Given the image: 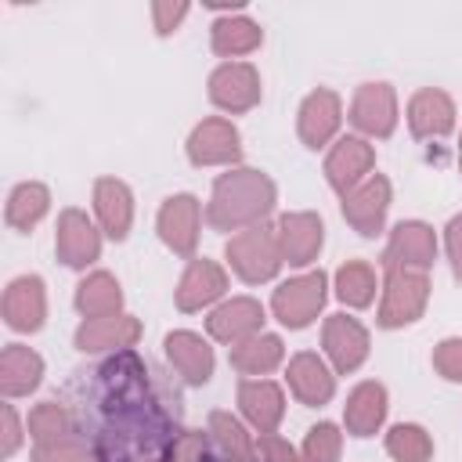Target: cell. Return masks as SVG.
<instances>
[{"label":"cell","instance_id":"obj_11","mask_svg":"<svg viewBox=\"0 0 462 462\" xmlns=\"http://www.w3.org/2000/svg\"><path fill=\"white\" fill-rule=\"evenodd\" d=\"M310 462H332V455H336V430L332 426H318L314 433H310Z\"/></svg>","mask_w":462,"mask_h":462},{"label":"cell","instance_id":"obj_2","mask_svg":"<svg viewBox=\"0 0 462 462\" xmlns=\"http://www.w3.org/2000/svg\"><path fill=\"white\" fill-rule=\"evenodd\" d=\"M321 289H325L321 274L285 285V289L278 292V300H274V303H278L282 321H285V325H303V321L321 307Z\"/></svg>","mask_w":462,"mask_h":462},{"label":"cell","instance_id":"obj_13","mask_svg":"<svg viewBox=\"0 0 462 462\" xmlns=\"http://www.w3.org/2000/svg\"><path fill=\"white\" fill-rule=\"evenodd\" d=\"M199 462H227V458H220V455H213V458H199ZM231 462H238V458H231Z\"/></svg>","mask_w":462,"mask_h":462},{"label":"cell","instance_id":"obj_8","mask_svg":"<svg viewBox=\"0 0 462 462\" xmlns=\"http://www.w3.org/2000/svg\"><path fill=\"white\" fill-rule=\"evenodd\" d=\"M242 401H245V411H249L260 426L274 422V415H278V393H274L271 386H245V390H242Z\"/></svg>","mask_w":462,"mask_h":462},{"label":"cell","instance_id":"obj_7","mask_svg":"<svg viewBox=\"0 0 462 462\" xmlns=\"http://www.w3.org/2000/svg\"><path fill=\"white\" fill-rule=\"evenodd\" d=\"M365 162H368V152L361 148V141H343V148L336 152V159H332V166H328V170H332V180H336L339 188L350 184V180L357 177L354 170L365 166Z\"/></svg>","mask_w":462,"mask_h":462},{"label":"cell","instance_id":"obj_3","mask_svg":"<svg viewBox=\"0 0 462 462\" xmlns=\"http://www.w3.org/2000/svg\"><path fill=\"white\" fill-rule=\"evenodd\" d=\"M328 346H332L336 361H339L343 368H350V365H357L361 354H365V336H361V328H357L354 321L346 325V336H343V318H339V321H332V328H328Z\"/></svg>","mask_w":462,"mask_h":462},{"label":"cell","instance_id":"obj_4","mask_svg":"<svg viewBox=\"0 0 462 462\" xmlns=\"http://www.w3.org/2000/svg\"><path fill=\"white\" fill-rule=\"evenodd\" d=\"M415 130L419 134H430V130H448L451 126V108H448V101L440 97V94H422L419 101H415Z\"/></svg>","mask_w":462,"mask_h":462},{"label":"cell","instance_id":"obj_5","mask_svg":"<svg viewBox=\"0 0 462 462\" xmlns=\"http://www.w3.org/2000/svg\"><path fill=\"white\" fill-rule=\"evenodd\" d=\"M383 419V390L379 386H365L357 390L354 404H350V422L357 433H368L375 422Z\"/></svg>","mask_w":462,"mask_h":462},{"label":"cell","instance_id":"obj_10","mask_svg":"<svg viewBox=\"0 0 462 462\" xmlns=\"http://www.w3.org/2000/svg\"><path fill=\"white\" fill-rule=\"evenodd\" d=\"M390 448H393V455H404V458H411V462H419V458L426 455V440H422V433H419V430H411V426L393 430Z\"/></svg>","mask_w":462,"mask_h":462},{"label":"cell","instance_id":"obj_9","mask_svg":"<svg viewBox=\"0 0 462 462\" xmlns=\"http://www.w3.org/2000/svg\"><path fill=\"white\" fill-rule=\"evenodd\" d=\"M368 289H372V278L361 263H350L346 271H339V296L350 300V303H365L368 300Z\"/></svg>","mask_w":462,"mask_h":462},{"label":"cell","instance_id":"obj_12","mask_svg":"<svg viewBox=\"0 0 462 462\" xmlns=\"http://www.w3.org/2000/svg\"><path fill=\"white\" fill-rule=\"evenodd\" d=\"M451 256H455V271L462 274V217L451 224Z\"/></svg>","mask_w":462,"mask_h":462},{"label":"cell","instance_id":"obj_6","mask_svg":"<svg viewBox=\"0 0 462 462\" xmlns=\"http://www.w3.org/2000/svg\"><path fill=\"white\" fill-rule=\"evenodd\" d=\"M296 390L307 397V401H325L328 397V390H332V383H328V375L321 372V365L318 361H310V357H300L296 361Z\"/></svg>","mask_w":462,"mask_h":462},{"label":"cell","instance_id":"obj_1","mask_svg":"<svg viewBox=\"0 0 462 462\" xmlns=\"http://www.w3.org/2000/svg\"><path fill=\"white\" fill-rule=\"evenodd\" d=\"M69 401L97 462H162L177 437L166 411L152 401L144 365L134 354L79 372Z\"/></svg>","mask_w":462,"mask_h":462}]
</instances>
